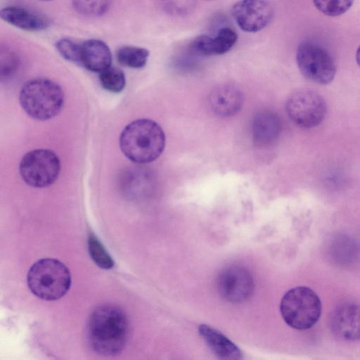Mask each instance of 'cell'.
Returning a JSON list of instances; mask_svg holds the SVG:
<instances>
[{"mask_svg":"<svg viewBox=\"0 0 360 360\" xmlns=\"http://www.w3.org/2000/svg\"><path fill=\"white\" fill-rule=\"evenodd\" d=\"M231 15L242 30L257 32L271 22L274 10L267 0H239L233 5Z\"/></svg>","mask_w":360,"mask_h":360,"instance_id":"9c48e42d","label":"cell"},{"mask_svg":"<svg viewBox=\"0 0 360 360\" xmlns=\"http://www.w3.org/2000/svg\"><path fill=\"white\" fill-rule=\"evenodd\" d=\"M87 244L91 259L99 267L110 269L114 266L112 257L94 233L89 235Z\"/></svg>","mask_w":360,"mask_h":360,"instance_id":"ffe728a7","label":"cell"},{"mask_svg":"<svg viewBox=\"0 0 360 360\" xmlns=\"http://www.w3.org/2000/svg\"><path fill=\"white\" fill-rule=\"evenodd\" d=\"M43 1H49V0H43Z\"/></svg>","mask_w":360,"mask_h":360,"instance_id":"d4e9b609","label":"cell"},{"mask_svg":"<svg viewBox=\"0 0 360 360\" xmlns=\"http://www.w3.org/2000/svg\"><path fill=\"white\" fill-rule=\"evenodd\" d=\"M1 18L9 24L27 31H41L50 25L49 18L45 15L19 6L2 8Z\"/></svg>","mask_w":360,"mask_h":360,"instance_id":"9a60e30c","label":"cell"},{"mask_svg":"<svg viewBox=\"0 0 360 360\" xmlns=\"http://www.w3.org/2000/svg\"><path fill=\"white\" fill-rule=\"evenodd\" d=\"M60 170L58 157L49 149H36L27 153L19 166L23 181L35 188H44L53 184Z\"/></svg>","mask_w":360,"mask_h":360,"instance_id":"8992f818","label":"cell"},{"mask_svg":"<svg viewBox=\"0 0 360 360\" xmlns=\"http://www.w3.org/2000/svg\"><path fill=\"white\" fill-rule=\"evenodd\" d=\"M101 86L112 93L121 92L126 84L124 73L117 68L109 67L99 75Z\"/></svg>","mask_w":360,"mask_h":360,"instance_id":"d6986e66","label":"cell"},{"mask_svg":"<svg viewBox=\"0 0 360 360\" xmlns=\"http://www.w3.org/2000/svg\"><path fill=\"white\" fill-rule=\"evenodd\" d=\"M30 290L37 297L52 301L60 299L69 290L71 275L69 269L53 258L39 259L29 269L27 276Z\"/></svg>","mask_w":360,"mask_h":360,"instance_id":"277c9868","label":"cell"},{"mask_svg":"<svg viewBox=\"0 0 360 360\" xmlns=\"http://www.w3.org/2000/svg\"><path fill=\"white\" fill-rule=\"evenodd\" d=\"M112 55L108 45L99 39H88L81 43L79 64L88 70L101 72L110 67Z\"/></svg>","mask_w":360,"mask_h":360,"instance_id":"5bb4252c","label":"cell"},{"mask_svg":"<svg viewBox=\"0 0 360 360\" xmlns=\"http://www.w3.org/2000/svg\"><path fill=\"white\" fill-rule=\"evenodd\" d=\"M330 326L333 333L346 340H360V305L345 302L332 313Z\"/></svg>","mask_w":360,"mask_h":360,"instance_id":"8fae6325","label":"cell"},{"mask_svg":"<svg viewBox=\"0 0 360 360\" xmlns=\"http://www.w3.org/2000/svg\"><path fill=\"white\" fill-rule=\"evenodd\" d=\"M279 117L271 111L257 113L253 120V139L256 144L265 146L274 141L281 131Z\"/></svg>","mask_w":360,"mask_h":360,"instance_id":"e0dca14e","label":"cell"},{"mask_svg":"<svg viewBox=\"0 0 360 360\" xmlns=\"http://www.w3.org/2000/svg\"><path fill=\"white\" fill-rule=\"evenodd\" d=\"M296 59L301 73L309 80L319 84H327L333 80L335 63L319 44L309 41L302 42L297 47Z\"/></svg>","mask_w":360,"mask_h":360,"instance_id":"52a82bcc","label":"cell"},{"mask_svg":"<svg viewBox=\"0 0 360 360\" xmlns=\"http://www.w3.org/2000/svg\"><path fill=\"white\" fill-rule=\"evenodd\" d=\"M198 332L217 358L224 360H239L243 358L238 346L215 328L201 324L198 327Z\"/></svg>","mask_w":360,"mask_h":360,"instance_id":"2e32d148","label":"cell"},{"mask_svg":"<svg viewBox=\"0 0 360 360\" xmlns=\"http://www.w3.org/2000/svg\"><path fill=\"white\" fill-rule=\"evenodd\" d=\"M356 60L358 65L360 66V46L356 51Z\"/></svg>","mask_w":360,"mask_h":360,"instance_id":"cb8c5ba5","label":"cell"},{"mask_svg":"<svg viewBox=\"0 0 360 360\" xmlns=\"http://www.w3.org/2000/svg\"><path fill=\"white\" fill-rule=\"evenodd\" d=\"M80 45L81 43L64 38L56 42V47L65 59L79 65Z\"/></svg>","mask_w":360,"mask_h":360,"instance_id":"603a6c76","label":"cell"},{"mask_svg":"<svg viewBox=\"0 0 360 360\" xmlns=\"http://www.w3.org/2000/svg\"><path fill=\"white\" fill-rule=\"evenodd\" d=\"M165 135L161 127L149 119L127 124L120 136L123 154L131 161L145 164L156 160L164 150Z\"/></svg>","mask_w":360,"mask_h":360,"instance_id":"7a4b0ae2","label":"cell"},{"mask_svg":"<svg viewBox=\"0 0 360 360\" xmlns=\"http://www.w3.org/2000/svg\"><path fill=\"white\" fill-rule=\"evenodd\" d=\"M75 10L87 17H98L108 9L110 0H72Z\"/></svg>","mask_w":360,"mask_h":360,"instance_id":"44dd1931","label":"cell"},{"mask_svg":"<svg viewBox=\"0 0 360 360\" xmlns=\"http://www.w3.org/2000/svg\"><path fill=\"white\" fill-rule=\"evenodd\" d=\"M117 61L122 65L131 68H141L147 63L149 51L142 47L123 46L116 52Z\"/></svg>","mask_w":360,"mask_h":360,"instance_id":"ac0fdd59","label":"cell"},{"mask_svg":"<svg viewBox=\"0 0 360 360\" xmlns=\"http://www.w3.org/2000/svg\"><path fill=\"white\" fill-rule=\"evenodd\" d=\"M237 39L238 35L233 29L223 27L214 37L206 34L198 36L189 44V49L198 56L222 55L232 49Z\"/></svg>","mask_w":360,"mask_h":360,"instance_id":"7c38bea8","label":"cell"},{"mask_svg":"<svg viewBox=\"0 0 360 360\" xmlns=\"http://www.w3.org/2000/svg\"><path fill=\"white\" fill-rule=\"evenodd\" d=\"M252 275L245 268L231 266L223 269L217 278L219 295L231 303H240L247 300L254 290Z\"/></svg>","mask_w":360,"mask_h":360,"instance_id":"30bf717a","label":"cell"},{"mask_svg":"<svg viewBox=\"0 0 360 360\" xmlns=\"http://www.w3.org/2000/svg\"><path fill=\"white\" fill-rule=\"evenodd\" d=\"M354 0H313L316 8L328 16H338L345 13Z\"/></svg>","mask_w":360,"mask_h":360,"instance_id":"7402d4cb","label":"cell"},{"mask_svg":"<svg viewBox=\"0 0 360 360\" xmlns=\"http://www.w3.org/2000/svg\"><path fill=\"white\" fill-rule=\"evenodd\" d=\"M19 100L30 117L43 121L53 118L60 112L64 93L55 82L46 78H34L22 86Z\"/></svg>","mask_w":360,"mask_h":360,"instance_id":"3957f363","label":"cell"},{"mask_svg":"<svg viewBox=\"0 0 360 360\" xmlns=\"http://www.w3.org/2000/svg\"><path fill=\"white\" fill-rule=\"evenodd\" d=\"M280 311L285 322L297 330L311 328L319 319L321 302L311 288L298 286L289 290L282 297Z\"/></svg>","mask_w":360,"mask_h":360,"instance_id":"5b68a950","label":"cell"},{"mask_svg":"<svg viewBox=\"0 0 360 360\" xmlns=\"http://www.w3.org/2000/svg\"><path fill=\"white\" fill-rule=\"evenodd\" d=\"M285 110L295 124L309 129L322 122L327 113V105L323 98L317 92L301 89L288 98Z\"/></svg>","mask_w":360,"mask_h":360,"instance_id":"ba28073f","label":"cell"},{"mask_svg":"<svg viewBox=\"0 0 360 360\" xmlns=\"http://www.w3.org/2000/svg\"><path fill=\"white\" fill-rule=\"evenodd\" d=\"M86 335L88 344L94 352L105 356L119 354L128 339L127 316L115 305L98 306L88 318Z\"/></svg>","mask_w":360,"mask_h":360,"instance_id":"6da1fadb","label":"cell"},{"mask_svg":"<svg viewBox=\"0 0 360 360\" xmlns=\"http://www.w3.org/2000/svg\"><path fill=\"white\" fill-rule=\"evenodd\" d=\"M209 103L212 112L217 116L230 117L241 109L243 96L240 90L233 85H221L210 93Z\"/></svg>","mask_w":360,"mask_h":360,"instance_id":"4fadbf2b","label":"cell"}]
</instances>
